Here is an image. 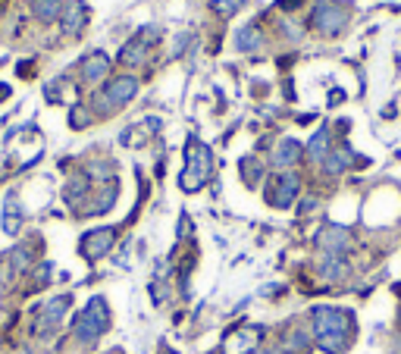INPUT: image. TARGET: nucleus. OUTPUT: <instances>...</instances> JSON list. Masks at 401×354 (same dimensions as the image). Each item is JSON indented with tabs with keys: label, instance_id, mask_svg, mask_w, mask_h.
Wrapping results in <instances>:
<instances>
[{
	"label": "nucleus",
	"instance_id": "nucleus-9",
	"mask_svg": "<svg viewBox=\"0 0 401 354\" xmlns=\"http://www.w3.org/2000/svg\"><path fill=\"white\" fill-rule=\"evenodd\" d=\"M69 311V295H60L53 298V301H47L41 308V317H38V326L41 329H53L63 320V313Z\"/></svg>",
	"mask_w": 401,
	"mask_h": 354
},
{
	"label": "nucleus",
	"instance_id": "nucleus-14",
	"mask_svg": "<svg viewBox=\"0 0 401 354\" xmlns=\"http://www.w3.org/2000/svg\"><path fill=\"white\" fill-rule=\"evenodd\" d=\"M107 69H110V60L104 57V53H91V57L85 60L82 73H85V78H88V82H98V78L107 76Z\"/></svg>",
	"mask_w": 401,
	"mask_h": 354
},
{
	"label": "nucleus",
	"instance_id": "nucleus-22",
	"mask_svg": "<svg viewBox=\"0 0 401 354\" xmlns=\"http://www.w3.org/2000/svg\"><path fill=\"white\" fill-rule=\"evenodd\" d=\"M69 123H73V125H75V129H82V125H85V123H88V116H85V113H82V107H75V110H73V116H69Z\"/></svg>",
	"mask_w": 401,
	"mask_h": 354
},
{
	"label": "nucleus",
	"instance_id": "nucleus-26",
	"mask_svg": "<svg viewBox=\"0 0 401 354\" xmlns=\"http://www.w3.org/2000/svg\"><path fill=\"white\" fill-rule=\"evenodd\" d=\"M254 354H270V351H254Z\"/></svg>",
	"mask_w": 401,
	"mask_h": 354
},
{
	"label": "nucleus",
	"instance_id": "nucleus-6",
	"mask_svg": "<svg viewBox=\"0 0 401 354\" xmlns=\"http://www.w3.org/2000/svg\"><path fill=\"white\" fill-rule=\"evenodd\" d=\"M270 185L273 188L266 192V201H270L273 207H288V204L295 201L298 188H301V179H298L295 172H282V176H276Z\"/></svg>",
	"mask_w": 401,
	"mask_h": 354
},
{
	"label": "nucleus",
	"instance_id": "nucleus-23",
	"mask_svg": "<svg viewBox=\"0 0 401 354\" xmlns=\"http://www.w3.org/2000/svg\"><path fill=\"white\" fill-rule=\"evenodd\" d=\"M241 170H245V179H248V182H254V179L261 176V167H257V163H248V160H245V167H241Z\"/></svg>",
	"mask_w": 401,
	"mask_h": 354
},
{
	"label": "nucleus",
	"instance_id": "nucleus-21",
	"mask_svg": "<svg viewBox=\"0 0 401 354\" xmlns=\"http://www.w3.org/2000/svg\"><path fill=\"white\" fill-rule=\"evenodd\" d=\"M38 13H41V19H53L60 13V0H38Z\"/></svg>",
	"mask_w": 401,
	"mask_h": 354
},
{
	"label": "nucleus",
	"instance_id": "nucleus-8",
	"mask_svg": "<svg viewBox=\"0 0 401 354\" xmlns=\"http://www.w3.org/2000/svg\"><path fill=\"white\" fill-rule=\"evenodd\" d=\"M116 241V232L113 229H94L82 239V254L88 257V261H98V257H104L110 248H113Z\"/></svg>",
	"mask_w": 401,
	"mask_h": 354
},
{
	"label": "nucleus",
	"instance_id": "nucleus-13",
	"mask_svg": "<svg viewBox=\"0 0 401 354\" xmlns=\"http://www.w3.org/2000/svg\"><path fill=\"white\" fill-rule=\"evenodd\" d=\"M145 57H147V41L145 38H132V41L120 51L123 66H138V63H145Z\"/></svg>",
	"mask_w": 401,
	"mask_h": 354
},
{
	"label": "nucleus",
	"instance_id": "nucleus-3",
	"mask_svg": "<svg viewBox=\"0 0 401 354\" xmlns=\"http://www.w3.org/2000/svg\"><path fill=\"white\" fill-rule=\"evenodd\" d=\"M107 326H110V311L104 298H91L85 304V311L75 317V335L82 342H98L107 333Z\"/></svg>",
	"mask_w": 401,
	"mask_h": 354
},
{
	"label": "nucleus",
	"instance_id": "nucleus-5",
	"mask_svg": "<svg viewBox=\"0 0 401 354\" xmlns=\"http://www.w3.org/2000/svg\"><path fill=\"white\" fill-rule=\"evenodd\" d=\"M135 91H138V82L132 76H123V78H113V82L104 88V94L98 98V107L104 104L107 107V113L113 107H123V104H129L132 98H135Z\"/></svg>",
	"mask_w": 401,
	"mask_h": 354
},
{
	"label": "nucleus",
	"instance_id": "nucleus-15",
	"mask_svg": "<svg viewBox=\"0 0 401 354\" xmlns=\"http://www.w3.org/2000/svg\"><path fill=\"white\" fill-rule=\"evenodd\" d=\"M345 261H342V254H326L323 257V264H320V273H323L326 279H342L345 276Z\"/></svg>",
	"mask_w": 401,
	"mask_h": 354
},
{
	"label": "nucleus",
	"instance_id": "nucleus-17",
	"mask_svg": "<svg viewBox=\"0 0 401 354\" xmlns=\"http://www.w3.org/2000/svg\"><path fill=\"white\" fill-rule=\"evenodd\" d=\"M235 44H239V51H257V47L264 44V38H261V31L257 28H241L239 31V38H235Z\"/></svg>",
	"mask_w": 401,
	"mask_h": 354
},
{
	"label": "nucleus",
	"instance_id": "nucleus-24",
	"mask_svg": "<svg viewBox=\"0 0 401 354\" xmlns=\"http://www.w3.org/2000/svg\"><path fill=\"white\" fill-rule=\"evenodd\" d=\"M301 6V0H279V10H286V13H292Z\"/></svg>",
	"mask_w": 401,
	"mask_h": 354
},
{
	"label": "nucleus",
	"instance_id": "nucleus-20",
	"mask_svg": "<svg viewBox=\"0 0 401 354\" xmlns=\"http://www.w3.org/2000/svg\"><path fill=\"white\" fill-rule=\"evenodd\" d=\"M241 4L245 0H210V6L219 13V16H232V13H239L241 10Z\"/></svg>",
	"mask_w": 401,
	"mask_h": 354
},
{
	"label": "nucleus",
	"instance_id": "nucleus-12",
	"mask_svg": "<svg viewBox=\"0 0 401 354\" xmlns=\"http://www.w3.org/2000/svg\"><path fill=\"white\" fill-rule=\"evenodd\" d=\"M301 154H304V147L298 145V141L286 138V141H279L276 154H273V163H276V167H292V163L301 160Z\"/></svg>",
	"mask_w": 401,
	"mask_h": 354
},
{
	"label": "nucleus",
	"instance_id": "nucleus-16",
	"mask_svg": "<svg viewBox=\"0 0 401 354\" xmlns=\"http://www.w3.org/2000/svg\"><path fill=\"white\" fill-rule=\"evenodd\" d=\"M329 141H333V138H329V132H326V129H320L317 135H313V141L308 145V151H311L313 160H326V154H329Z\"/></svg>",
	"mask_w": 401,
	"mask_h": 354
},
{
	"label": "nucleus",
	"instance_id": "nucleus-11",
	"mask_svg": "<svg viewBox=\"0 0 401 354\" xmlns=\"http://www.w3.org/2000/svg\"><path fill=\"white\" fill-rule=\"evenodd\" d=\"M317 245L326 248V254H342V251L348 248V232L339 229V226H326V229L320 232Z\"/></svg>",
	"mask_w": 401,
	"mask_h": 354
},
{
	"label": "nucleus",
	"instance_id": "nucleus-1",
	"mask_svg": "<svg viewBox=\"0 0 401 354\" xmlns=\"http://www.w3.org/2000/svg\"><path fill=\"white\" fill-rule=\"evenodd\" d=\"M313 339L329 354H345L355 342V317L342 308H313Z\"/></svg>",
	"mask_w": 401,
	"mask_h": 354
},
{
	"label": "nucleus",
	"instance_id": "nucleus-25",
	"mask_svg": "<svg viewBox=\"0 0 401 354\" xmlns=\"http://www.w3.org/2000/svg\"><path fill=\"white\" fill-rule=\"evenodd\" d=\"M6 94H10V88H6V85H0V100H4Z\"/></svg>",
	"mask_w": 401,
	"mask_h": 354
},
{
	"label": "nucleus",
	"instance_id": "nucleus-10",
	"mask_svg": "<svg viewBox=\"0 0 401 354\" xmlns=\"http://www.w3.org/2000/svg\"><path fill=\"white\" fill-rule=\"evenodd\" d=\"M88 22V10H85L82 0H73L69 10H63V35H78Z\"/></svg>",
	"mask_w": 401,
	"mask_h": 354
},
{
	"label": "nucleus",
	"instance_id": "nucleus-18",
	"mask_svg": "<svg viewBox=\"0 0 401 354\" xmlns=\"http://www.w3.org/2000/svg\"><path fill=\"white\" fill-rule=\"evenodd\" d=\"M286 351H288V354H308V351H311V335L292 333V335L286 339Z\"/></svg>",
	"mask_w": 401,
	"mask_h": 354
},
{
	"label": "nucleus",
	"instance_id": "nucleus-19",
	"mask_svg": "<svg viewBox=\"0 0 401 354\" xmlns=\"http://www.w3.org/2000/svg\"><path fill=\"white\" fill-rule=\"evenodd\" d=\"M323 167L326 172H342L345 167H348V151H333V154H326V160H323Z\"/></svg>",
	"mask_w": 401,
	"mask_h": 354
},
{
	"label": "nucleus",
	"instance_id": "nucleus-7",
	"mask_svg": "<svg viewBox=\"0 0 401 354\" xmlns=\"http://www.w3.org/2000/svg\"><path fill=\"white\" fill-rule=\"evenodd\" d=\"M257 342H261V329H235L223 339V354H254Z\"/></svg>",
	"mask_w": 401,
	"mask_h": 354
},
{
	"label": "nucleus",
	"instance_id": "nucleus-2",
	"mask_svg": "<svg viewBox=\"0 0 401 354\" xmlns=\"http://www.w3.org/2000/svg\"><path fill=\"white\" fill-rule=\"evenodd\" d=\"M188 167L182 170V179H179V185L185 188V192H198V188L210 179V170H214V157H210L207 145H201V141H188Z\"/></svg>",
	"mask_w": 401,
	"mask_h": 354
},
{
	"label": "nucleus",
	"instance_id": "nucleus-4",
	"mask_svg": "<svg viewBox=\"0 0 401 354\" xmlns=\"http://www.w3.org/2000/svg\"><path fill=\"white\" fill-rule=\"evenodd\" d=\"M345 22H348V10L342 4H335V0H320L317 10H313V28L320 35H339Z\"/></svg>",
	"mask_w": 401,
	"mask_h": 354
}]
</instances>
